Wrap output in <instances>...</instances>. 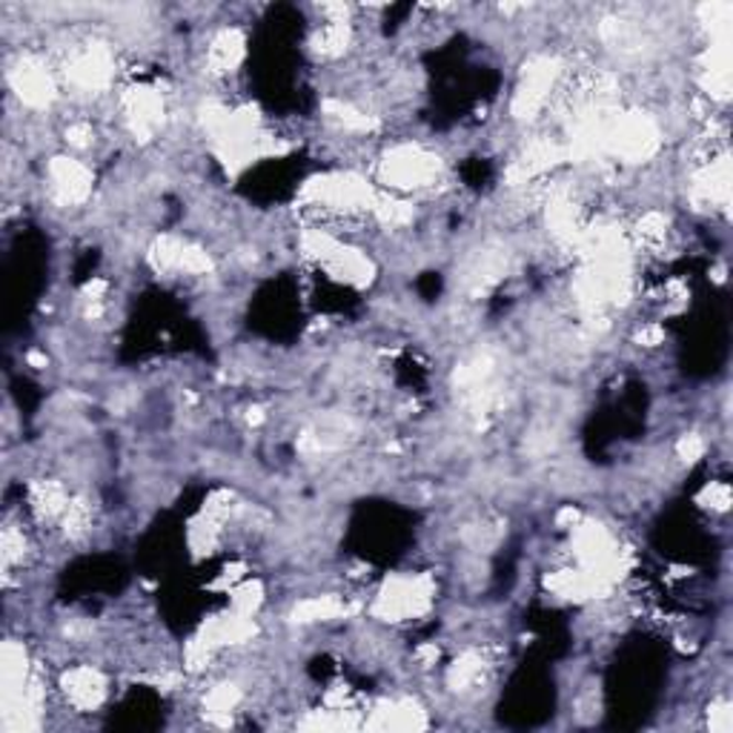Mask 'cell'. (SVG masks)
<instances>
[{
    "mask_svg": "<svg viewBox=\"0 0 733 733\" xmlns=\"http://www.w3.org/2000/svg\"><path fill=\"white\" fill-rule=\"evenodd\" d=\"M436 175L438 158L419 149V146H399L387 155V160H381V178H385L387 187H427Z\"/></svg>",
    "mask_w": 733,
    "mask_h": 733,
    "instance_id": "obj_1",
    "label": "cell"
},
{
    "mask_svg": "<svg viewBox=\"0 0 733 733\" xmlns=\"http://www.w3.org/2000/svg\"><path fill=\"white\" fill-rule=\"evenodd\" d=\"M52 192L60 203H80L92 189V175L75 158H55L49 167Z\"/></svg>",
    "mask_w": 733,
    "mask_h": 733,
    "instance_id": "obj_2",
    "label": "cell"
},
{
    "mask_svg": "<svg viewBox=\"0 0 733 733\" xmlns=\"http://www.w3.org/2000/svg\"><path fill=\"white\" fill-rule=\"evenodd\" d=\"M12 87L21 95V101L26 107H37L44 110L49 107L52 98H55V84H52V75L46 73L44 66L35 64V60H23L12 73Z\"/></svg>",
    "mask_w": 733,
    "mask_h": 733,
    "instance_id": "obj_3",
    "label": "cell"
},
{
    "mask_svg": "<svg viewBox=\"0 0 733 733\" xmlns=\"http://www.w3.org/2000/svg\"><path fill=\"white\" fill-rule=\"evenodd\" d=\"M64 690L66 699H69L78 711H95V708L103 702L107 682H103V676L98 674V670L89 668V665H80V668H73L64 676Z\"/></svg>",
    "mask_w": 733,
    "mask_h": 733,
    "instance_id": "obj_4",
    "label": "cell"
},
{
    "mask_svg": "<svg viewBox=\"0 0 733 733\" xmlns=\"http://www.w3.org/2000/svg\"><path fill=\"white\" fill-rule=\"evenodd\" d=\"M676 451H679V458H682V462H697V458H702V453H704V442L699 436H685L682 442H679V447H676Z\"/></svg>",
    "mask_w": 733,
    "mask_h": 733,
    "instance_id": "obj_5",
    "label": "cell"
}]
</instances>
